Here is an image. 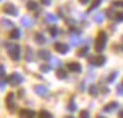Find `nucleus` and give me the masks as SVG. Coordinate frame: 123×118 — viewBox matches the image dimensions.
I'll return each instance as SVG.
<instances>
[{
    "instance_id": "obj_1",
    "label": "nucleus",
    "mask_w": 123,
    "mask_h": 118,
    "mask_svg": "<svg viewBox=\"0 0 123 118\" xmlns=\"http://www.w3.org/2000/svg\"><path fill=\"white\" fill-rule=\"evenodd\" d=\"M106 42H107V35L105 32H99V34L97 35V41H96V50L98 52L104 51L105 50V46H106Z\"/></svg>"
},
{
    "instance_id": "obj_2",
    "label": "nucleus",
    "mask_w": 123,
    "mask_h": 118,
    "mask_svg": "<svg viewBox=\"0 0 123 118\" xmlns=\"http://www.w3.org/2000/svg\"><path fill=\"white\" fill-rule=\"evenodd\" d=\"M8 52H9L11 58H12L13 60H18L21 49H20L18 45H8Z\"/></svg>"
},
{
    "instance_id": "obj_3",
    "label": "nucleus",
    "mask_w": 123,
    "mask_h": 118,
    "mask_svg": "<svg viewBox=\"0 0 123 118\" xmlns=\"http://www.w3.org/2000/svg\"><path fill=\"white\" fill-rule=\"evenodd\" d=\"M8 81H9L12 85H18V84H21V83L24 81V78H22L18 72H14L8 78Z\"/></svg>"
},
{
    "instance_id": "obj_4",
    "label": "nucleus",
    "mask_w": 123,
    "mask_h": 118,
    "mask_svg": "<svg viewBox=\"0 0 123 118\" xmlns=\"http://www.w3.org/2000/svg\"><path fill=\"white\" fill-rule=\"evenodd\" d=\"M3 12H4L5 14H13V16H17V13H18V11H17V8L14 7L13 4H5L3 5Z\"/></svg>"
},
{
    "instance_id": "obj_5",
    "label": "nucleus",
    "mask_w": 123,
    "mask_h": 118,
    "mask_svg": "<svg viewBox=\"0 0 123 118\" xmlns=\"http://www.w3.org/2000/svg\"><path fill=\"white\" fill-rule=\"evenodd\" d=\"M89 63L90 64H94V66H102V64H105V62H106V58L102 57V55H99V57H89Z\"/></svg>"
},
{
    "instance_id": "obj_6",
    "label": "nucleus",
    "mask_w": 123,
    "mask_h": 118,
    "mask_svg": "<svg viewBox=\"0 0 123 118\" xmlns=\"http://www.w3.org/2000/svg\"><path fill=\"white\" fill-rule=\"evenodd\" d=\"M5 105H7L8 109L11 110H14V93L11 92L7 94V98H5Z\"/></svg>"
},
{
    "instance_id": "obj_7",
    "label": "nucleus",
    "mask_w": 123,
    "mask_h": 118,
    "mask_svg": "<svg viewBox=\"0 0 123 118\" xmlns=\"http://www.w3.org/2000/svg\"><path fill=\"white\" fill-rule=\"evenodd\" d=\"M34 92L37 94H39V96H45V94L49 93V89L45 85H36V87H34Z\"/></svg>"
},
{
    "instance_id": "obj_8",
    "label": "nucleus",
    "mask_w": 123,
    "mask_h": 118,
    "mask_svg": "<svg viewBox=\"0 0 123 118\" xmlns=\"http://www.w3.org/2000/svg\"><path fill=\"white\" fill-rule=\"evenodd\" d=\"M54 47H55V50H56L58 52H60V54H67L68 50H69V47L67 45H64V43H56Z\"/></svg>"
},
{
    "instance_id": "obj_9",
    "label": "nucleus",
    "mask_w": 123,
    "mask_h": 118,
    "mask_svg": "<svg viewBox=\"0 0 123 118\" xmlns=\"http://www.w3.org/2000/svg\"><path fill=\"white\" fill-rule=\"evenodd\" d=\"M21 24H22V26H26V28H30V26H33V19H31L30 16H24L21 19Z\"/></svg>"
},
{
    "instance_id": "obj_10",
    "label": "nucleus",
    "mask_w": 123,
    "mask_h": 118,
    "mask_svg": "<svg viewBox=\"0 0 123 118\" xmlns=\"http://www.w3.org/2000/svg\"><path fill=\"white\" fill-rule=\"evenodd\" d=\"M67 67H68L69 71H72V72H80L81 71V66L79 63H76V62H71V63L67 64Z\"/></svg>"
},
{
    "instance_id": "obj_11",
    "label": "nucleus",
    "mask_w": 123,
    "mask_h": 118,
    "mask_svg": "<svg viewBox=\"0 0 123 118\" xmlns=\"http://www.w3.org/2000/svg\"><path fill=\"white\" fill-rule=\"evenodd\" d=\"M88 52H89V46H83L81 49H79L77 51V57L80 58H85L88 55Z\"/></svg>"
},
{
    "instance_id": "obj_12",
    "label": "nucleus",
    "mask_w": 123,
    "mask_h": 118,
    "mask_svg": "<svg viewBox=\"0 0 123 118\" xmlns=\"http://www.w3.org/2000/svg\"><path fill=\"white\" fill-rule=\"evenodd\" d=\"M45 19H46V21H49V22H52V24H55L59 20V17L56 16V14H52V13H46V16H45Z\"/></svg>"
},
{
    "instance_id": "obj_13",
    "label": "nucleus",
    "mask_w": 123,
    "mask_h": 118,
    "mask_svg": "<svg viewBox=\"0 0 123 118\" xmlns=\"http://www.w3.org/2000/svg\"><path fill=\"white\" fill-rule=\"evenodd\" d=\"M34 57V52H33V49H31L30 46L26 47V60L28 62H33V58Z\"/></svg>"
},
{
    "instance_id": "obj_14",
    "label": "nucleus",
    "mask_w": 123,
    "mask_h": 118,
    "mask_svg": "<svg viewBox=\"0 0 123 118\" xmlns=\"http://www.w3.org/2000/svg\"><path fill=\"white\" fill-rule=\"evenodd\" d=\"M20 116L21 117H34L36 113L33 110H30V109H24V110L20 111Z\"/></svg>"
},
{
    "instance_id": "obj_15",
    "label": "nucleus",
    "mask_w": 123,
    "mask_h": 118,
    "mask_svg": "<svg viewBox=\"0 0 123 118\" xmlns=\"http://www.w3.org/2000/svg\"><path fill=\"white\" fill-rule=\"evenodd\" d=\"M104 19H105L104 12H97V13L94 14V17H93V20H94L96 22H98V24H101L102 21H104Z\"/></svg>"
},
{
    "instance_id": "obj_16",
    "label": "nucleus",
    "mask_w": 123,
    "mask_h": 118,
    "mask_svg": "<svg viewBox=\"0 0 123 118\" xmlns=\"http://www.w3.org/2000/svg\"><path fill=\"white\" fill-rule=\"evenodd\" d=\"M56 76L59 79H66L67 78V71L63 68V67H59V68L56 70Z\"/></svg>"
},
{
    "instance_id": "obj_17",
    "label": "nucleus",
    "mask_w": 123,
    "mask_h": 118,
    "mask_svg": "<svg viewBox=\"0 0 123 118\" xmlns=\"http://www.w3.org/2000/svg\"><path fill=\"white\" fill-rule=\"evenodd\" d=\"M118 108H119L118 102H111V104L105 106V111H114L115 109H118Z\"/></svg>"
},
{
    "instance_id": "obj_18",
    "label": "nucleus",
    "mask_w": 123,
    "mask_h": 118,
    "mask_svg": "<svg viewBox=\"0 0 123 118\" xmlns=\"http://www.w3.org/2000/svg\"><path fill=\"white\" fill-rule=\"evenodd\" d=\"M38 55L42 59H49L50 58V52H49V50H46V49H41L39 51H38Z\"/></svg>"
},
{
    "instance_id": "obj_19",
    "label": "nucleus",
    "mask_w": 123,
    "mask_h": 118,
    "mask_svg": "<svg viewBox=\"0 0 123 118\" xmlns=\"http://www.w3.org/2000/svg\"><path fill=\"white\" fill-rule=\"evenodd\" d=\"M34 38H36V41L39 45H43V43L46 42V39H45V35L43 34H41V33H37L36 35H34Z\"/></svg>"
},
{
    "instance_id": "obj_20",
    "label": "nucleus",
    "mask_w": 123,
    "mask_h": 118,
    "mask_svg": "<svg viewBox=\"0 0 123 118\" xmlns=\"http://www.w3.org/2000/svg\"><path fill=\"white\" fill-rule=\"evenodd\" d=\"M11 38H12V39H18V38H21V32H20V29H13V32L11 33Z\"/></svg>"
},
{
    "instance_id": "obj_21",
    "label": "nucleus",
    "mask_w": 123,
    "mask_h": 118,
    "mask_svg": "<svg viewBox=\"0 0 123 118\" xmlns=\"http://www.w3.org/2000/svg\"><path fill=\"white\" fill-rule=\"evenodd\" d=\"M1 25L4 26L5 29H9V28H12V26H13V22L9 21L8 19H3L1 20Z\"/></svg>"
},
{
    "instance_id": "obj_22",
    "label": "nucleus",
    "mask_w": 123,
    "mask_h": 118,
    "mask_svg": "<svg viewBox=\"0 0 123 118\" xmlns=\"http://www.w3.org/2000/svg\"><path fill=\"white\" fill-rule=\"evenodd\" d=\"M88 92H89V94H92V96H97L98 88L96 87V85H90V87L88 88Z\"/></svg>"
},
{
    "instance_id": "obj_23",
    "label": "nucleus",
    "mask_w": 123,
    "mask_h": 118,
    "mask_svg": "<svg viewBox=\"0 0 123 118\" xmlns=\"http://www.w3.org/2000/svg\"><path fill=\"white\" fill-rule=\"evenodd\" d=\"M79 42H80V38H79L77 35H72V37H71V41H69L71 46H77Z\"/></svg>"
},
{
    "instance_id": "obj_24",
    "label": "nucleus",
    "mask_w": 123,
    "mask_h": 118,
    "mask_svg": "<svg viewBox=\"0 0 123 118\" xmlns=\"http://www.w3.org/2000/svg\"><path fill=\"white\" fill-rule=\"evenodd\" d=\"M38 8V4L36 1H34V0H31V1H29L28 3V9H30V11H36Z\"/></svg>"
},
{
    "instance_id": "obj_25",
    "label": "nucleus",
    "mask_w": 123,
    "mask_h": 118,
    "mask_svg": "<svg viewBox=\"0 0 123 118\" xmlns=\"http://www.w3.org/2000/svg\"><path fill=\"white\" fill-rule=\"evenodd\" d=\"M76 109H77V105H76L75 100L71 98V101H69V104H68V110L74 111V110H76Z\"/></svg>"
},
{
    "instance_id": "obj_26",
    "label": "nucleus",
    "mask_w": 123,
    "mask_h": 118,
    "mask_svg": "<svg viewBox=\"0 0 123 118\" xmlns=\"http://www.w3.org/2000/svg\"><path fill=\"white\" fill-rule=\"evenodd\" d=\"M49 33L51 34V37H56V35H58V28L55 25L51 26V28L49 29Z\"/></svg>"
},
{
    "instance_id": "obj_27",
    "label": "nucleus",
    "mask_w": 123,
    "mask_h": 118,
    "mask_svg": "<svg viewBox=\"0 0 123 118\" xmlns=\"http://www.w3.org/2000/svg\"><path fill=\"white\" fill-rule=\"evenodd\" d=\"M101 1H102V0H94V1H93V4L89 7V12H92L93 9H96V8H97L98 5L101 4Z\"/></svg>"
},
{
    "instance_id": "obj_28",
    "label": "nucleus",
    "mask_w": 123,
    "mask_h": 118,
    "mask_svg": "<svg viewBox=\"0 0 123 118\" xmlns=\"http://www.w3.org/2000/svg\"><path fill=\"white\" fill-rule=\"evenodd\" d=\"M51 64H52V66L59 67L62 64V60H60V59H58V58H51Z\"/></svg>"
},
{
    "instance_id": "obj_29",
    "label": "nucleus",
    "mask_w": 123,
    "mask_h": 118,
    "mask_svg": "<svg viewBox=\"0 0 123 118\" xmlns=\"http://www.w3.org/2000/svg\"><path fill=\"white\" fill-rule=\"evenodd\" d=\"M117 76H118V72H117V71H114V72H113V73H111V75L109 76L107 81H109V83H113L114 80H115V78H117Z\"/></svg>"
},
{
    "instance_id": "obj_30",
    "label": "nucleus",
    "mask_w": 123,
    "mask_h": 118,
    "mask_svg": "<svg viewBox=\"0 0 123 118\" xmlns=\"http://www.w3.org/2000/svg\"><path fill=\"white\" fill-rule=\"evenodd\" d=\"M50 70H51V68H50V66H45V64H42V66H41V71H42V72H45V73H47Z\"/></svg>"
},
{
    "instance_id": "obj_31",
    "label": "nucleus",
    "mask_w": 123,
    "mask_h": 118,
    "mask_svg": "<svg viewBox=\"0 0 123 118\" xmlns=\"http://www.w3.org/2000/svg\"><path fill=\"white\" fill-rule=\"evenodd\" d=\"M115 20H117L118 22H122V21H123V12H121V13H117Z\"/></svg>"
},
{
    "instance_id": "obj_32",
    "label": "nucleus",
    "mask_w": 123,
    "mask_h": 118,
    "mask_svg": "<svg viewBox=\"0 0 123 118\" xmlns=\"http://www.w3.org/2000/svg\"><path fill=\"white\" fill-rule=\"evenodd\" d=\"M117 93H118L119 96H122V94H123V85H122V84L117 87Z\"/></svg>"
},
{
    "instance_id": "obj_33",
    "label": "nucleus",
    "mask_w": 123,
    "mask_h": 118,
    "mask_svg": "<svg viewBox=\"0 0 123 118\" xmlns=\"http://www.w3.org/2000/svg\"><path fill=\"white\" fill-rule=\"evenodd\" d=\"M39 116L41 117H51V113H49V111H41Z\"/></svg>"
},
{
    "instance_id": "obj_34",
    "label": "nucleus",
    "mask_w": 123,
    "mask_h": 118,
    "mask_svg": "<svg viewBox=\"0 0 123 118\" xmlns=\"http://www.w3.org/2000/svg\"><path fill=\"white\" fill-rule=\"evenodd\" d=\"M5 85H7V81L4 80V79H1V83H0V87H1V91L5 89Z\"/></svg>"
},
{
    "instance_id": "obj_35",
    "label": "nucleus",
    "mask_w": 123,
    "mask_h": 118,
    "mask_svg": "<svg viewBox=\"0 0 123 118\" xmlns=\"http://www.w3.org/2000/svg\"><path fill=\"white\" fill-rule=\"evenodd\" d=\"M0 72H1V78H4L5 76V67L3 66V64L0 66Z\"/></svg>"
},
{
    "instance_id": "obj_36",
    "label": "nucleus",
    "mask_w": 123,
    "mask_h": 118,
    "mask_svg": "<svg viewBox=\"0 0 123 118\" xmlns=\"http://www.w3.org/2000/svg\"><path fill=\"white\" fill-rule=\"evenodd\" d=\"M90 114H89V111L88 110H84V111H81L80 113V117H89Z\"/></svg>"
},
{
    "instance_id": "obj_37",
    "label": "nucleus",
    "mask_w": 123,
    "mask_h": 118,
    "mask_svg": "<svg viewBox=\"0 0 123 118\" xmlns=\"http://www.w3.org/2000/svg\"><path fill=\"white\" fill-rule=\"evenodd\" d=\"M114 7H123V0H119V1L114 3Z\"/></svg>"
},
{
    "instance_id": "obj_38",
    "label": "nucleus",
    "mask_w": 123,
    "mask_h": 118,
    "mask_svg": "<svg viewBox=\"0 0 123 118\" xmlns=\"http://www.w3.org/2000/svg\"><path fill=\"white\" fill-rule=\"evenodd\" d=\"M41 3H42L43 5H50L51 4V0H41Z\"/></svg>"
},
{
    "instance_id": "obj_39",
    "label": "nucleus",
    "mask_w": 123,
    "mask_h": 118,
    "mask_svg": "<svg viewBox=\"0 0 123 118\" xmlns=\"http://www.w3.org/2000/svg\"><path fill=\"white\" fill-rule=\"evenodd\" d=\"M79 1H80V3H81V4H84V5H86V4H88V3H89V1H90V0H79Z\"/></svg>"
},
{
    "instance_id": "obj_40",
    "label": "nucleus",
    "mask_w": 123,
    "mask_h": 118,
    "mask_svg": "<svg viewBox=\"0 0 123 118\" xmlns=\"http://www.w3.org/2000/svg\"><path fill=\"white\" fill-rule=\"evenodd\" d=\"M119 117H123V110H122V111H119Z\"/></svg>"
},
{
    "instance_id": "obj_41",
    "label": "nucleus",
    "mask_w": 123,
    "mask_h": 118,
    "mask_svg": "<svg viewBox=\"0 0 123 118\" xmlns=\"http://www.w3.org/2000/svg\"><path fill=\"white\" fill-rule=\"evenodd\" d=\"M122 85H123V81H122Z\"/></svg>"
},
{
    "instance_id": "obj_42",
    "label": "nucleus",
    "mask_w": 123,
    "mask_h": 118,
    "mask_svg": "<svg viewBox=\"0 0 123 118\" xmlns=\"http://www.w3.org/2000/svg\"><path fill=\"white\" fill-rule=\"evenodd\" d=\"M1 1H3V0H1Z\"/></svg>"
}]
</instances>
